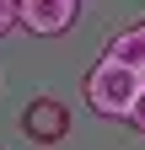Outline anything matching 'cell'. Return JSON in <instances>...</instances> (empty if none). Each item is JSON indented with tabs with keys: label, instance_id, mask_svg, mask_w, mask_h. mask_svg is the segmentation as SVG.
I'll return each mask as SVG.
<instances>
[{
	"label": "cell",
	"instance_id": "cell-7",
	"mask_svg": "<svg viewBox=\"0 0 145 150\" xmlns=\"http://www.w3.org/2000/svg\"><path fill=\"white\" fill-rule=\"evenodd\" d=\"M140 27H145V22H140Z\"/></svg>",
	"mask_w": 145,
	"mask_h": 150
},
{
	"label": "cell",
	"instance_id": "cell-1",
	"mask_svg": "<svg viewBox=\"0 0 145 150\" xmlns=\"http://www.w3.org/2000/svg\"><path fill=\"white\" fill-rule=\"evenodd\" d=\"M81 91H86V102H92L102 118H129V107L140 102V91H145V70H129V64H118V59L102 54V59L86 70Z\"/></svg>",
	"mask_w": 145,
	"mask_h": 150
},
{
	"label": "cell",
	"instance_id": "cell-2",
	"mask_svg": "<svg viewBox=\"0 0 145 150\" xmlns=\"http://www.w3.org/2000/svg\"><path fill=\"white\" fill-rule=\"evenodd\" d=\"M81 16V0H16V27L38 38H65Z\"/></svg>",
	"mask_w": 145,
	"mask_h": 150
},
{
	"label": "cell",
	"instance_id": "cell-3",
	"mask_svg": "<svg viewBox=\"0 0 145 150\" xmlns=\"http://www.w3.org/2000/svg\"><path fill=\"white\" fill-rule=\"evenodd\" d=\"M22 134H27L32 145H59V139L70 134V107H65L59 97H32V102L22 107Z\"/></svg>",
	"mask_w": 145,
	"mask_h": 150
},
{
	"label": "cell",
	"instance_id": "cell-6",
	"mask_svg": "<svg viewBox=\"0 0 145 150\" xmlns=\"http://www.w3.org/2000/svg\"><path fill=\"white\" fill-rule=\"evenodd\" d=\"M16 27V0H0V38Z\"/></svg>",
	"mask_w": 145,
	"mask_h": 150
},
{
	"label": "cell",
	"instance_id": "cell-4",
	"mask_svg": "<svg viewBox=\"0 0 145 150\" xmlns=\"http://www.w3.org/2000/svg\"><path fill=\"white\" fill-rule=\"evenodd\" d=\"M107 59H118V64H129V70H145V27H124L107 38Z\"/></svg>",
	"mask_w": 145,
	"mask_h": 150
},
{
	"label": "cell",
	"instance_id": "cell-5",
	"mask_svg": "<svg viewBox=\"0 0 145 150\" xmlns=\"http://www.w3.org/2000/svg\"><path fill=\"white\" fill-rule=\"evenodd\" d=\"M124 123H129V129H134V134L145 139V91H140V102L129 107V118H124Z\"/></svg>",
	"mask_w": 145,
	"mask_h": 150
}]
</instances>
